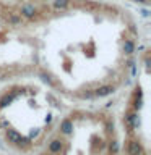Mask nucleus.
I'll return each mask as SVG.
<instances>
[{
	"instance_id": "nucleus-3",
	"label": "nucleus",
	"mask_w": 151,
	"mask_h": 155,
	"mask_svg": "<svg viewBox=\"0 0 151 155\" xmlns=\"http://www.w3.org/2000/svg\"><path fill=\"white\" fill-rule=\"evenodd\" d=\"M62 147H63L62 140L60 139H54V140H51V144H49V152L51 153H58L62 150Z\"/></svg>"
},
{
	"instance_id": "nucleus-9",
	"label": "nucleus",
	"mask_w": 151,
	"mask_h": 155,
	"mask_svg": "<svg viewBox=\"0 0 151 155\" xmlns=\"http://www.w3.org/2000/svg\"><path fill=\"white\" fill-rule=\"evenodd\" d=\"M68 7V0H54V8H67Z\"/></svg>"
},
{
	"instance_id": "nucleus-11",
	"label": "nucleus",
	"mask_w": 151,
	"mask_h": 155,
	"mask_svg": "<svg viewBox=\"0 0 151 155\" xmlns=\"http://www.w3.org/2000/svg\"><path fill=\"white\" fill-rule=\"evenodd\" d=\"M10 21H12L13 24H19L21 23V18H19L18 15H12V16H10Z\"/></svg>"
},
{
	"instance_id": "nucleus-7",
	"label": "nucleus",
	"mask_w": 151,
	"mask_h": 155,
	"mask_svg": "<svg viewBox=\"0 0 151 155\" xmlns=\"http://www.w3.org/2000/svg\"><path fill=\"white\" fill-rule=\"evenodd\" d=\"M15 97H16L15 94H7V95H3L2 99H0V108H5L7 105H10V104H12V102L15 100Z\"/></svg>"
},
{
	"instance_id": "nucleus-5",
	"label": "nucleus",
	"mask_w": 151,
	"mask_h": 155,
	"mask_svg": "<svg viewBox=\"0 0 151 155\" xmlns=\"http://www.w3.org/2000/svg\"><path fill=\"white\" fill-rule=\"evenodd\" d=\"M112 92H114V86H101L99 89H96L94 94L97 97H106V95L112 94Z\"/></svg>"
},
{
	"instance_id": "nucleus-4",
	"label": "nucleus",
	"mask_w": 151,
	"mask_h": 155,
	"mask_svg": "<svg viewBox=\"0 0 151 155\" xmlns=\"http://www.w3.org/2000/svg\"><path fill=\"white\" fill-rule=\"evenodd\" d=\"M19 13H21V16H24V18H34L36 10H34V7H31V5H23Z\"/></svg>"
},
{
	"instance_id": "nucleus-1",
	"label": "nucleus",
	"mask_w": 151,
	"mask_h": 155,
	"mask_svg": "<svg viewBox=\"0 0 151 155\" xmlns=\"http://www.w3.org/2000/svg\"><path fill=\"white\" fill-rule=\"evenodd\" d=\"M5 137H7V140L10 144H16V145H21V144L28 145L29 144V139L23 137V136L19 134L18 131H15V129H7L5 131Z\"/></svg>"
},
{
	"instance_id": "nucleus-12",
	"label": "nucleus",
	"mask_w": 151,
	"mask_h": 155,
	"mask_svg": "<svg viewBox=\"0 0 151 155\" xmlns=\"http://www.w3.org/2000/svg\"><path fill=\"white\" fill-rule=\"evenodd\" d=\"M135 2H138V3H145V5H149L151 0H135Z\"/></svg>"
},
{
	"instance_id": "nucleus-10",
	"label": "nucleus",
	"mask_w": 151,
	"mask_h": 155,
	"mask_svg": "<svg viewBox=\"0 0 151 155\" xmlns=\"http://www.w3.org/2000/svg\"><path fill=\"white\" fill-rule=\"evenodd\" d=\"M109 150H111V153H112V155H115L117 152H119V144H117V140H112V142H111Z\"/></svg>"
},
{
	"instance_id": "nucleus-2",
	"label": "nucleus",
	"mask_w": 151,
	"mask_h": 155,
	"mask_svg": "<svg viewBox=\"0 0 151 155\" xmlns=\"http://www.w3.org/2000/svg\"><path fill=\"white\" fill-rule=\"evenodd\" d=\"M128 155H143V147L138 140H130L128 142Z\"/></svg>"
},
{
	"instance_id": "nucleus-8",
	"label": "nucleus",
	"mask_w": 151,
	"mask_h": 155,
	"mask_svg": "<svg viewBox=\"0 0 151 155\" xmlns=\"http://www.w3.org/2000/svg\"><path fill=\"white\" fill-rule=\"evenodd\" d=\"M133 50H135V44L132 41H125L124 42V52L130 55V53H133Z\"/></svg>"
},
{
	"instance_id": "nucleus-6",
	"label": "nucleus",
	"mask_w": 151,
	"mask_h": 155,
	"mask_svg": "<svg viewBox=\"0 0 151 155\" xmlns=\"http://www.w3.org/2000/svg\"><path fill=\"white\" fill-rule=\"evenodd\" d=\"M60 131L63 134H72V131H73V123L70 120H63L62 121V124H60Z\"/></svg>"
}]
</instances>
